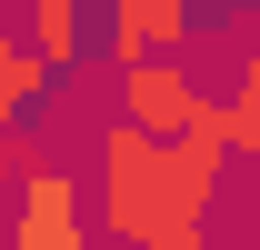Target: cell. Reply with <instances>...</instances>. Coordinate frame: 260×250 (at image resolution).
<instances>
[{
  "instance_id": "obj_1",
  "label": "cell",
  "mask_w": 260,
  "mask_h": 250,
  "mask_svg": "<svg viewBox=\"0 0 260 250\" xmlns=\"http://www.w3.org/2000/svg\"><path fill=\"white\" fill-rule=\"evenodd\" d=\"M100 230L120 250H190L200 230H180L170 210V140L140 120H110L100 130Z\"/></svg>"
},
{
  "instance_id": "obj_2",
  "label": "cell",
  "mask_w": 260,
  "mask_h": 250,
  "mask_svg": "<svg viewBox=\"0 0 260 250\" xmlns=\"http://www.w3.org/2000/svg\"><path fill=\"white\" fill-rule=\"evenodd\" d=\"M10 250H80V170L60 160H20V220Z\"/></svg>"
},
{
  "instance_id": "obj_3",
  "label": "cell",
  "mask_w": 260,
  "mask_h": 250,
  "mask_svg": "<svg viewBox=\"0 0 260 250\" xmlns=\"http://www.w3.org/2000/svg\"><path fill=\"white\" fill-rule=\"evenodd\" d=\"M200 80H190V60H130L120 70V120H140V130H160V140H180V130L200 120Z\"/></svg>"
},
{
  "instance_id": "obj_4",
  "label": "cell",
  "mask_w": 260,
  "mask_h": 250,
  "mask_svg": "<svg viewBox=\"0 0 260 250\" xmlns=\"http://www.w3.org/2000/svg\"><path fill=\"white\" fill-rule=\"evenodd\" d=\"M190 0H110V30H100V50H110V70L130 60H180L190 50Z\"/></svg>"
},
{
  "instance_id": "obj_5",
  "label": "cell",
  "mask_w": 260,
  "mask_h": 250,
  "mask_svg": "<svg viewBox=\"0 0 260 250\" xmlns=\"http://www.w3.org/2000/svg\"><path fill=\"white\" fill-rule=\"evenodd\" d=\"M220 170H230V140H210V130H180L170 140V210H180V230H210Z\"/></svg>"
},
{
  "instance_id": "obj_6",
  "label": "cell",
  "mask_w": 260,
  "mask_h": 250,
  "mask_svg": "<svg viewBox=\"0 0 260 250\" xmlns=\"http://www.w3.org/2000/svg\"><path fill=\"white\" fill-rule=\"evenodd\" d=\"M50 80H60V70H50V50H40L30 30H0V120H10V130L40 110V90H50Z\"/></svg>"
},
{
  "instance_id": "obj_7",
  "label": "cell",
  "mask_w": 260,
  "mask_h": 250,
  "mask_svg": "<svg viewBox=\"0 0 260 250\" xmlns=\"http://www.w3.org/2000/svg\"><path fill=\"white\" fill-rule=\"evenodd\" d=\"M20 30L50 50V70H80V0H20Z\"/></svg>"
},
{
  "instance_id": "obj_8",
  "label": "cell",
  "mask_w": 260,
  "mask_h": 250,
  "mask_svg": "<svg viewBox=\"0 0 260 250\" xmlns=\"http://www.w3.org/2000/svg\"><path fill=\"white\" fill-rule=\"evenodd\" d=\"M230 100H240V150H260V60H240V90Z\"/></svg>"
},
{
  "instance_id": "obj_9",
  "label": "cell",
  "mask_w": 260,
  "mask_h": 250,
  "mask_svg": "<svg viewBox=\"0 0 260 250\" xmlns=\"http://www.w3.org/2000/svg\"><path fill=\"white\" fill-rule=\"evenodd\" d=\"M190 10H200V20H210V10H220V0H190Z\"/></svg>"
},
{
  "instance_id": "obj_10",
  "label": "cell",
  "mask_w": 260,
  "mask_h": 250,
  "mask_svg": "<svg viewBox=\"0 0 260 250\" xmlns=\"http://www.w3.org/2000/svg\"><path fill=\"white\" fill-rule=\"evenodd\" d=\"M190 250H220V240H210V230H200V240H190Z\"/></svg>"
}]
</instances>
